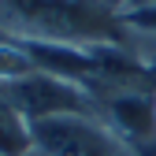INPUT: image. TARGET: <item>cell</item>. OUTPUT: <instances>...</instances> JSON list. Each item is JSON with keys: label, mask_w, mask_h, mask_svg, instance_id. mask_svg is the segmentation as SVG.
<instances>
[{"label": "cell", "mask_w": 156, "mask_h": 156, "mask_svg": "<svg viewBox=\"0 0 156 156\" xmlns=\"http://www.w3.org/2000/svg\"><path fill=\"white\" fill-rule=\"evenodd\" d=\"M126 0H0V41L126 45Z\"/></svg>", "instance_id": "obj_1"}, {"label": "cell", "mask_w": 156, "mask_h": 156, "mask_svg": "<svg viewBox=\"0 0 156 156\" xmlns=\"http://www.w3.org/2000/svg\"><path fill=\"white\" fill-rule=\"evenodd\" d=\"M34 71V60L19 48L15 41H0V82H8V78H23Z\"/></svg>", "instance_id": "obj_6"}, {"label": "cell", "mask_w": 156, "mask_h": 156, "mask_svg": "<svg viewBox=\"0 0 156 156\" xmlns=\"http://www.w3.org/2000/svg\"><path fill=\"white\" fill-rule=\"evenodd\" d=\"M0 97L26 123H41V119H52V115H97L93 97L78 82H67L60 74H48L37 67L23 78L0 82Z\"/></svg>", "instance_id": "obj_2"}, {"label": "cell", "mask_w": 156, "mask_h": 156, "mask_svg": "<svg viewBox=\"0 0 156 156\" xmlns=\"http://www.w3.org/2000/svg\"><path fill=\"white\" fill-rule=\"evenodd\" d=\"M30 152H34L30 123L0 97V156H30Z\"/></svg>", "instance_id": "obj_5"}, {"label": "cell", "mask_w": 156, "mask_h": 156, "mask_svg": "<svg viewBox=\"0 0 156 156\" xmlns=\"http://www.w3.org/2000/svg\"><path fill=\"white\" fill-rule=\"evenodd\" d=\"M126 4H130V8H134V4H149V0H126Z\"/></svg>", "instance_id": "obj_7"}, {"label": "cell", "mask_w": 156, "mask_h": 156, "mask_svg": "<svg viewBox=\"0 0 156 156\" xmlns=\"http://www.w3.org/2000/svg\"><path fill=\"white\" fill-rule=\"evenodd\" d=\"M101 123L134 145H152L156 141V82H130L115 86L93 97Z\"/></svg>", "instance_id": "obj_4"}, {"label": "cell", "mask_w": 156, "mask_h": 156, "mask_svg": "<svg viewBox=\"0 0 156 156\" xmlns=\"http://www.w3.org/2000/svg\"><path fill=\"white\" fill-rule=\"evenodd\" d=\"M30 134L45 156H130V145L101 123V115H52L30 123Z\"/></svg>", "instance_id": "obj_3"}]
</instances>
